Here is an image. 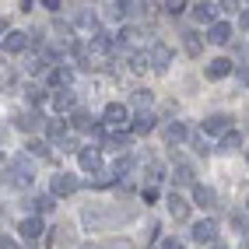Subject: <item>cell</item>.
Returning <instances> with one entry per match:
<instances>
[{
  "mask_svg": "<svg viewBox=\"0 0 249 249\" xmlns=\"http://www.w3.org/2000/svg\"><path fill=\"white\" fill-rule=\"evenodd\" d=\"M32 179H36V165H32L28 155H14L4 161V182L14 190H28L32 186Z\"/></svg>",
  "mask_w": 249,
  "mask_h": 249,
  "instance_id": "6da1fadb",
  "label": "cell"
},
{
  "mask_svg": "<svg viewBox=\"0 0 249 249\" xmlns=\"http://www.w3.org/2000/svg\"><path fill=\"white\" fill-rule=\"evenodd\" d=\"M85 225L88 228H112L116 221H130L134 218V211H120V207H102V204H91V207H85Z\"/></svg>",
  "mask_w": 249,
  "mask_h": 249,
  "instance_id": "7a4b0ae2",
  "label": "cell"
},
{
  "mask_svg": "<svg viewBox=\"0 0 249 249\" xmlns=\"http://www.w3.org/2000/svg\"><path fill=\"white\" fill-rule=\"evenodd\" d=\"M77 176H71V172H56L53 176V182H49V193L53 196H71V193H77Z\"/></svg>",
  "mask_w": 249,
  "mask_h": 249,
  "instance_id": "3957f363",
  "label": "cell"
},
{
  "mask_svg": "<svg viewBox=\"0 0 249 249\" xmlns=\"http://www.w3.org/2000/svg\"><path fill=\"white\" fill-rule=\"evenodd\" d=\"M147 63H151L155 71H169V63H172V49L165 46V42H155V46H151V53H147Z\"/></svg>",
  "mask_w": 249,
  "mask_h": 249,
  "instance_id": "277c9868",
  "label": "cell"
},
{
  "mask_svg": "<svg viewBox=\"0 0 249 249\" xmlns=\"http://www.w3.org/2000/svg\"><path fill=\"white\" fill-rule=\"evenodd\" d=\"M204 134H231V116L228 112H214V116H207L204 120Z\"/></svg>",
  "mask_w": 249,
  "mask_h": 249,
  "instance_id": "5b68a950",
  "label": "cell"
},
{
  "mask_svg": "<svg viewBox=\"0 0 249 249\" xmlns=\"http://www.w3.org/2000/svg\"><path fill=\"white\" fill-rule=\"evenodd\" d=\"M14 123H18V130H25V134H32V130H42L49 120L36 109V112H21V116H14Z\"/></svg>",
  "mask_w": 249,
  "mask_h": 249,
  "instance_id": "8992f818",
  "label": "cell"
},
{
  "mask_svg": "<svg viewBox=\"0 0 249 249\" xmlns=\"http://www.w3.org/2000/svg\"><path fill=\"white\" fill-rule=\"evenodd\" d=\"M214 235H218V225H214V218H204L193 225V239L196 242H211L214 246Z\"/></svg>",
  "mask_w": 249,
  "mask_h": 249,
  "instance_id": "52a82bcc",
  "label": "cell"
},
{
  "mask_svg": "<svg viewBox=\"0 0 249 249\" xmlns=\"http://www.w3.org/2000/svg\"><path fill=\"white\" fill-rule=\"evenodd\" d=\"M102 116H106V123H109V126H123V123L130 120V109H126V106H120V102H109Z\"/></svg>",
  "mask_w": 249,
  "mask_h": 249,
  "instance_id": "ba28073f",
  "label": "cell"
},
{
  "mask_svg": "<svg viewBox=\"0 0 249 249\" xmlns=\"http://www.w3.org/2000/svg\"><path fill=\"white\" fill-rule=\"evenodd\" d=\"M207 42H214V46H228V42H231V25H228V21L211 25V28H207Z\"/></svg>",
  "mask_w": 249,
  "mask_h": 249,
  "instance_id": "9c48e42d",
  "label": "cell"
},
{
  "mask_svg": "<svg viewBox=\"0 0 249 249\" xmlns=\"http://www.w3.org/2000/svg\"><path fill=\"white\" fill-rule=\"evenodd\" d=\"M25 46H32L28 32H7V36H4V49H7V53H21Z\"/></svg>",
  "mask_w": 249,
  "mask_h": 249,
  "instance_id": "30bf717a",
  "label": "cell"
},
{
  "mask_svg": "<svg viewBox=\"0 0 249 249\" xmlns=\"http://www.w3.org/2000/svg\"><path fill=\"white\" fill-rule=\"evenodd\" d=\"M193 204L196 207H214V204H218V193H214L211 186H200V182H196V186H193Z\"/></svg>",
  "mask_w": 249,
  "mask_h": 249,
  "instance_id": "8fae6325",
  "label": "cell"
},
{
  "mask_svg": "<svg viewBox=\"0 0 249 249\" xmlns=\"http://www.w3.org/2000/svg\"><path fill=\"white\" fill-rule=\"evenodd\" d=\"M228 74H231V60L218 56V60L207 63V77H211V81H221V77H228Z\"/></svg>",
  "mask_w": 249,
  "mask_h": 249,
  "instance_id": "7c38bea8",
  "label": "cell"
},
{
  "mask_svg": "<svg viewBox=\"0 0 249 249\" xmlns=\"http://www.w3.org/2000/svg\"><path fill=\"white\" fill-rule=\"evenodd\" d=\"M130 130H134L137 137L151 134V130H155V112H137V116H134V126H130Z\"/></svg>",
  "mask_w": 249,
  "mask_h": 249,
  "instance_id": "4fadbf2b",
  "label": "cell"
},
{
  "mask_svg": "<svg viewBox=\"0 0 249 249\" xmlns=\"http://www.w3.org/2000/svg\"><path fill=\"white\" fill-rule=\"evenodd\" d=\"M77 158H81V169H85V172H102V169H98V165H102V155H98L95 147H85Z\"/></svg>",
  "mask_w": 249,
  "mask_h": 249,
  "instance_id": "5bb4252c",
  "label": "cell"
},
{
  "mask_svg": "<svg viewBox=\"0 0 249 249\" xmlns=\"http://www.w3.org/2000/svg\"><path fill=\"white\" fill-rule=\"evenodd\" d=\"M218 11H221V4H196L193 7V18L204 21V25H218V21H214V14H218Z\"/></svg>",
  "mask_w": 249,
  "mask_h": 249,
  "instance_id": "9a60e30c",
  "label": "cell"
},
{
  "mask_svg": "<svg viewBox=\"0 0 249 249\" xmlns=\"http://www.w3.org/2000/svg\"><path fill=\"white\" fill-rule=\"evenodd\" d=\"M169 214H172L176 221H186V218H190V204L182 200L179 193H172V196H169Z\"/></svg>",
  "mask_w": 249,
  "mask_h": 249,
  "instance_id": "2e32d148",
  "label": "cell"
},
{
  "mask_svg": "<svg viewBox=\"0 0 249 249\" xmlns=\"http://www.w3.org/2000/svg\"><path fill=\"white\" fill-rule=\"evenodd\" d=\"M53 106H56L60 112H67V109H74V106H77V95H74L71 88H56V95H53Z\"/></svg>",
  "mask_w": 249,
  "mask_h": 249,
  "instance_id": "e0dca14e",
  "label": "cell"
},
{
  "mask_svg": "<svg viewBox=\"0 0 249 249\" xmlns=\"http://www.w3.org/2000/svg\"><path fill=\"white\" fill-rule=\"evenodd\" d=\"M18 231H21V239H39L46 228H42V221H39V218H25V221L18 225Z\"/></svg>",
  "mask_w": 249,
  "mask_h": 249,
  "instance_id": "ac0fdd59",
  "label": "cell"
},
{
  "mask_svg": "<svg viewBox=\"0 0 249 249\" xmlns=\"http://www.w3.org/2000/svg\"><path fill=\"white\" fill-rule=\"evenodd\" d=\"M182 46H186L190 56H200L204 53V39L196 36V32H182Z\"/></svg>",
  "mask_w": 249,
  "mask_h": 249,
  "instance_id": "d6986e66",
  "label": "cell"
},
{
  "mask_svg": "<svg viewBox=\"0 0 249 249\" xmlns=\"http://www.w3.org/2000/svg\"><path fill=\"white\" fill-rule=\"evenodd\" d=\"M46 134H49V141L63 144V141H67V137H63V134H67V123H63V120H49L46 123Z\"/></svg>",
  "mask_w": 249,
  "mask_h": 249,
  "instance_id": "ffe728a7",
  "label": "cell"
},
{
  "mask_svg": "<svg viewBox=\"0 0 249 249\" xmlns=\"http://www.w3.org/2000/svg\"><path fill=\"white\" fill-rule=\"evenodd\" d=\"M193 176H196V172L190 169L186 161H179V165H176V182H182V186H196V179H193Z\"/></svg>",
  "mask_w": 249,
  "mask_h": 249,
  "instance_id": "44dd1931",
  "label": "cell"
},
{
  "mask_svg": "<svg viewBox=\"0 0 249 249\" xmlns=\"http://www.w3.org/2000/svg\"><path fill=\"white\" fill-rule=\"evenodd\" d=\"M71 81H74V71H67V67H60V71L49 74V85H56V88H67Z\"/></svg>",
  "mask_w": 249,
  "mask_h": 249,
  "instance_id": "7402d4cb",
  "label": "cell"
},
{
  "mask_svg": "<svg viewBox=\"0 0 249 249\" xmlns=\"http://www.w3.org/2000/svg\"><path fill=\"white\" fill-rule=\"evenodd\" d=\"M165 141H169V144L186 141V126H182V123H169V126H165Z\"/></svg>",
  "mask_w": 249,
  "mask_h": 249,
  "instance_id": "603a6c76",
  "label": "cell"
},
{
  "mask_svg": "<svg viewBox=\"0 0 249 249\" xmlns=\"http://www.w3.org/2000/svg\"><path fill=\"white\" fill-rule=\"evenodd\" d=\"M32 207H36L39 214H46V211H53V207H56V196H53V193H39L36 200H32Z\"/></svg>",
  "mask_w": 249,
  "mask_h": 249,
  "instance_id": "cb8c5ba5",
  "label": "cell"
},
{
  "mask_svg": "<svg viewBox=\"0 0 249 249\" xmlns=\"http://www.w3.org/2000/svg\"><path fill=\"white\" fill-rule=\"evenodd\" d=\"M218 147H221V151H228V155H231V151H239V147H242V134H235V130H231V134L221 137Z\"/></svg>",
  "mask_w": 249,
  "mask_h": 249,
  "instance_id": "d4e9b609",
  "label": "cell"
},
{
  "mask_svg": "<svg viewBox=\"0 0 249 249\" xmlns=\"http://www.w3.org/2000/svg\"><path fill=\"white\" fill-rule=\"evenodd\" d=\"M130 106H134V109H141V112H151V91H134Z\"/></svg>",
  "mask_w": 249,
  "mask_h": 249,
  "instance_id": "484cf974",
  "label": "cell"
},
{
  "mask_svg": "<svg viewBox=\"0 0 249 249\" xmlns=\"http://www.w3.org/2000/svg\"><path fill=\"white\" fill-rule=\"evenodd\" d=\"M106 147H109V151H126V147H130V137L126 134H116V137H106Z\"/></svg>",
  "mask_w": 249,
  "mask_h": 249,
  "instance_id": "4316f807",
  "label": "cell"
},
{
  "mask_svg": "<svg viewBox=\"0 0 249 249\" xmlns=\"http://www.w3.org/2000/svg\"><path fill=\"white\" fill-rule=\"evenodd\" d=\"M25 151H28V158H46V155H49V144H46V141H28Z\"/></svg>",
  "mask_w": 249,
  "mask_h": 249,
  "instance_id": "83f0119b",
  "label": "cell"
},
{
  "mask_svg": "<svg viewBox=\"0 0 249 249\" xmlns=\"http://www.w3.org/2000/svg\"><path fill=\"white\" fill-rule=\"evenodd\" d=\"M71 123H74V130H95V123H91V116H88V112H74V116H71Z\"/></svg>",
  "mask_w": 249,
  "mask_h": 249,
  "instance_id": "f1b7e54d",
  "label": "cell"
},
{
  "mask_svg": "<svg viewBox=\"0 0 249 249\" xmlns=\"http://www.w3.org/2000/svg\"><path fill=\"white\" fill-rule=\"evenodd\" d=\"M116 179H120V176H116V172H95V179H91V186H98V190H102V186H109V182H116Z\"/></svg>",
  "mask_w": 249,
  "mask_h": 249,
  "instance_id": "f546056e",
  "label": "cell"
},
{
  "mask_svg": "<svg viewBox=\"0 0 249 249\" xmlns=\"http://www.w3.org/2000/svg\"><path fill=\"white\" fill-rule=\"evenodd\" d=\"M25 95H28V102H32V106H42V102H46V91H42L39 85H32V88H25Z\"/></svg>",
  "mask_w": 249,
  "mask_h": 249,
  "instance_id": "4dcf8cb0",
  "label": "cell"
},
{
  "mask_svg": "<svg viewBox=\"0 0 249 249\" xmlns=\"http://www.w3.org/2000/svg\"><path fill=\"white\" fill-rule=\"evenodd\" d=\"M231 225H235L239 231H246V235H249V214H246V211H235V214H231Z\"/></svg>",
  "mask_w": 249,
  "mask_h": 249,
  "instance_id": "1f68e13d",
  "label": "cell"
},
{
  "mask_svg": "<svg viewBox=\"0 0 249 249\" xmlns=\"http://www.w3.org/2000/svg\"><path fill=\"white\" fill-rule=\"evenodd\" d=\"M102 249H137V246L130 242V239H109V242H106Z\"/></svg>",
  "mask_w": 249,
  "mask_h": 249,
  "instance_id": "d6a6232c",
  "label": "cell"
},
{
  "mask_svg": "<svg viewBox=\"0 0 249 249\" xmlns=\"http://www.w3.org/2000/svg\"><path fill=\"white\" fill-rule=\"evenodd\" d=\"M235 77H239L242 88H249V63H239V67H235Z\"/></svg>",
  "mask_w": 249,
  "mask_h": 249,
  "instance_id": "836d02e7",
  "label": "cell"
},
{
  "mask_svg": "<svg viewBox=\"0 0 249 249\" xmlns=\"http://www.w3.org/2000/svg\"><path fill=\"white\" fill-rule=\"evenodd\" d=\"M182 7H186V4H182V0H172V4H165V11H169L172 18H176V14H182Z\"/></svg>",
  "mask_w": 249,
  "mask_h": 249,
  "instance_id": "e575fe53",
  "label": "cell"
},
{
  "mask_svg": "<svg viewBox=\"0 0 249 249\" xmlns=\"http://www.w3.org/2000/svg\"><path fill=\"white\" fill-rule=\"evenodd\" d=\"M193 144H196V155H207V151H211V144H207V141H204V137H196V141H193Z\"/></svg>",
  "mask_w": 249,
  "mask_h": 249,
  "instance_id": "d590c367",
  "label": "cell"
},
{
  "mask_svg": "<svg viewBox=\"0 0 249 249\" xmlns=\"http://www.w3.org/2000/svg\"><path fill=\"white\" fill-rule=\"evenodd\" d=\"M42 42H46V36H42V32H32V46H36V49H39Z\"/></svg>",
  "mask_w": 249,
  "mask_h": 249,
  "instance_id": "8d00e7d4",
  "label": "cell"
},
{
  "mask_svg": "<svg viewBox=\"0 0 249 249\" xmlns=\"http://www.w3.org/2000/svg\"><path fill=\"white\" fill-rule=\"evenodd\" d=\"M60 147H63V151H67V155H74V151H77V144H74V141H71V137H67V141H63V144H60Z\"/></svg>",
  "mask_w": 249,
  "mask_h": 249,
  "instance_id": "74e56055",
  "label": "cell"
},
{
  "mask_svg": "<svg viewBox=\"0 0 249 249\" xmlns=\"http://www.w3.org/2000/svg\"><path fill=\"white\" fill-rule=\"evenodd\" d=\"M0 249H18V242H14V239H7V235H4V239H0Z\"/></svg>",
  "mask_w": 249,
  "mask_h": 249,
  "instance_id": "f35d334b",
  "label": "cell"
},
{
  "mask_svg": "<svg viewBox=\"0 0 249 249\" xmlns=\"http://www.w3.org/2000/svg\"><path fill=\"white\" fill-rule=\"evenodd\" d=\"M239 25H242V28H246V32H249V7H246V11H242V14H239Z\"/></svg>",
  "mask_w": 249,
  "mask_h": 249,
  "instance_id": "ab89813d",
  "label": "cell"
},
{
  "mask_svg": "<svg viewBox=\"0 0 249 249\" xmlns=\"http://www.w3.org/2000/svg\"><path fill=\"white\" fill-rule=\"evenodd\" d=\"M161 249H182V246H179L176 239H165V242H161Z\"/></svg>",
  "mask_w": 249,
  "mask_h": 249,
  "instance_id": "60d3db41",
  "label": "cell"
},
{
  "mask_svg": "<svg viewBox=\"0 0 249 249\" xmlns=\"http://www.w3.org/2000/svg\"><path fill=\"white\" fill-rule=\"evenodd\" d=\"M242 249H249V235H246V239H242Z\"/></svg>",
  "mask_w": 249,
  "mask_h": 249,
  "instance_id": "b9f144b4",
  "label": "cell"
},
{
  "mask_svg": "<svg viewBox=\"0 0 249 249\" xmlns=\"http://www.w3.org/2000/svg\"><path fill=\"white\" fill-rule=\"evenodd\" d=\"M211 249H225V246H221V242H214V246H211Z\"/></svg>",
  "mask_w": 249,
  "mask_h": 249,
  "instance_id": "7bdbcfd3",
  "label": "cell"
},
{
  "mask_svg": "<svg viewBox=\"0 0 249 249\" xmlns=\"http://www.w3.org/2000/svg\"><path fill=\"white\" fill-rule=\"evenodd\" d=\"M246 130H249V116H246Z\"/></svg>",
  "mask_w": 249,
  "mask_h": 249,
  "instance_id": "ee69618b",
  "label": "cell"
},
{
  "mask_svg": "<svg viewBox=\"0 0 249 249\" xmlns=\"http://www.w3.org/2000/svg\"><path fill=\"white\" fill-rule=\"evenodd\" d=\"M246 161H249V151H246Z\"/></svg>",
  "mask_w": 249,
  "mask_h": 249,
  "instance_id": "f6af8a7d",
  "label": "cell"
}]
</instances>
